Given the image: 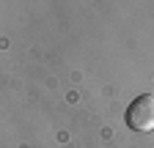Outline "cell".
Returning a JSON list of instances; mask_svg holds the SVG:
<instances>
[{"instance_id":"obj_1","label":"cell","mask_w":154,"mask_h":148,"mask_svg":"<svg viewBox=\"0 0 154 148\" xmlns=\"http://www.w3.org/2000/svg\"><path fill=\"white\" fill-rule=\"evenodd\" d=\"M127 126L135 132H151L154 129V93H143L138 96L129 107H127Z\"/></svg>"}]
</instances>
